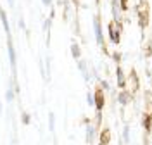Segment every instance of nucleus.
<instances>
[{
	"label": "nucleus",
	"mask_w": 152,
	"mask_h": 145,
	"mask_svg": "<svg viewBox=\"0 0 152 145\" xmlns=\"http://www.w3.org/2000/svg\"><path fill=\"white\" fill-rule=\"evenodd\" d=\"M21 123L28 126L29 123H31V114H29V112H23V114H21Z\"/></svg>",
	"instance_id": "f3484780"
},
{
	"label": "nucleus",
	"mask_w": 152,
	"mask_h": 145,
	"mask_svg": "<svg viewBox=\"0 0 152 145\" xmlns=\"http://www.w3.org/2000/svg\"><path fill=\"white\" fill-rule=\"evenodd\" d=\"M71 55H73V59H76V60H80L81 59V48H80V45L78 43H71Z\"/></svg>",
	"instance_id": "f8f14e48"
},
{
	"label": "nucleus",
	"mask_w": 152,
	"mask_h": 145,
	"mask_svg": "<svg viewBox=\"0 0 152 145\" xmlns=\"http://www.w3.org/2000/svg\"><path fill=\"white\" fill-rule=\"evenodd\" d=\"M14 98H16V92H14V78H12L7 85V90H5V100H7V104H12Z\"/></svg>",
	"instance_id": "6e6552de"
},
{
	"label": "nucleus",
	"mask_w": 152,
	"mask_h": 145,
	"mask_svg": "<svg viewBox=\"0 0 152 145\" xmlns=\"http://www.w3.org/2000/svg\"><path fill=\"white\" fill-rule=\"evenodd\" d=\"M118 145H124V144H123V142H121V140H119V142H118Z\"/></svg>",
	"instance_id": "5701e85b"
},
{
	"label": "nucleus",
	"mask_w": 152,
	"mask_h": 145,
	"mask_svg": "<svg viewBox=\"0 0 152 145\" xmlns=\"http://www.w3.org/2000/svg\"><path fill=\"white\" fill-rule=\"evenodd\" d=\"M116 102H118L119 106L126 107L130 102H132V92H128V90H121V92L118 93V97H116Z\"/></svg>",
	"instance_id": "423d86ee"
},
{
	"label": "nucleus",
	"mask_w": 152,
	"mask_h": 145,
	"mask_svg": "<svg viewBox=\"0 0 152 145\" xmlns=\"http://www.w3.org/2000/svg\"><path fill=\"white\" fill-rule=\"evenodd\" d=\"M4 112V104H2V100H0V114Z\"/></svg>",
	"instance_id": "412c9836"
},
{
	"label": "nucleus",
	"mask_w": 152,
	"mask_h": 145,
	"mask_svg": "<svg viewBox=\"0 0 152 145\" xmlns=\"http://www.w3.org/2000/svg\"><path fill=\"white\" fill-rule=\"evenodd\" d=\"M19 29H24V31H26V24H24V19H23V17H19Z\"/></svg>",
	"instance_id": "a211bd4d"
},
{
	"label": "nucleus",
	"mask_w": 152,
	"mask_h": 145,
	"mask_svg": "<svg viewBox=\"0 0 152 145\" xmlns=\"http://www.w3.org/2000/svg\"><path fill=\"white\" fill-rule=\"evenodd\" d=\"M9 5L10 7H14V0H9Z\"/></svg>",
	"instance_id": "4be33fe9"
},
{
	"label": "nucleus",
	"mask_w": 152,
	"mask_h": 145,
	"mask_svg": "<svg viewBox=\"0 0 152 145\" xmlns=\"http://www.w3.org/2000/svg\"><path fill=\"white\" fill-rule=\"evenodd\" d=\"M7 55H9L10 68H12V71L16 73V68H18V54H16V48H14L12 40H7Z\"/></svg>",
	"instance_id": "7ed1b4c3"
},
{
	"label": "nucleus",
	"mask_w": 152,
	"mask_h": 145,
	"mask_svg": "<svg viewBox=\"0 0 152 145\" xmlns=\"http://www.w3.org/2000/svg\"><path fill=\"white\" fill-rule=\"evenodd\" d=\"M121 142H123L124 145H130L132 144V126L126 125L123 126V135H121Z\"/></svg>",
	"instance_id": "9d476101"
},
{
	"label": "nucleus",
	"mask_w": 152,
	"mask_h": 145,
	"mask_svg": "<svg viewBox=\"0 0 152 145\" xmlns=\"http://www.w3.org/2000/svg\"><path fill=\"white\" fill-rule=\"evenodd\" d=\"M0 19H2V23H4V29H5V33H7V38L12 40V36H10V24H9V19H7V16H5V12L0 9Z\"/></svg>",
	"instance_id": "9b49d317"
},
{
	"label": "nucleus",
	"mask_w": 152,
	"mask_h": 145,
	"mask_svg": "<svg viewBox=\"0 0 152 145\" xmlns=\"http://www.w3.org/2000/svg\"><path fill=\"white\" fill-rule=\"evenodd\" d=\"M116 83L119 88L126 87V76H124V71L121 66H116Z\"/></svg>",
	"instance_id": "0eeeda50"
},
{
	"label": "nucleus",
	"mask_w": 152,
	"mask_h": 145,
	"mask_svg": "<svg viewBox=\"0 0 152 145\" xmlns=\"http://www.w3.org/2000/svg\"><path fill=\"white\" fill-rule=\"evenodd\" d=\"M86 104L90 107H95V95L94 92H86Z\"/></svg>",
	"instance_id": "dca6fc26"
},
{
	"label": "nucleus",
	"mask_w": 152,
	"mask_h": 145,
	"mask_svg": "<svg viewBox=\"0 0 152 145\" xmlns=\"http://www.w3.org/2000/svg\"><path fill=\"white\" fill-rule=\"evenodd\" d=\"M94 95H95V111L97 112H102V109H104V92L97 90Z\"/></svg>",
	"instance_id": "1a4fd4ad"
},
{
	"label": "nucleus",
	"mask_w": 152,
	"mask_h": 145,
	"mask_svg": "<svg viewBox=\"0 0 152 145\" xmlns=\"http://www.w3.org/2000/svg\"><path fill=\"white\" fill-rule=\"evenodd\" d=\"M142 125H143V128H145V131H151L152 130V114H145V116H143Z\"/></svg>",
	"instance_id": "4468645a"
},
{
	"label": "nucleus",
	"mask_w": 152,
	"mask_h": 145,
	"mask_svg": "<svg viewBox=\"0 0 152 145\" xmlns=\"http://www.w3.org/2000/svg\"><path fill=\"white\" fill-rule=\"evenodd\" d=\"M113 59L116 60V62H118V66H119V60H121V54H118V52H116V54L113 55Z\"/></svg>",
	"instance_id": "6ab92c4d"
},
{
	"label": "nucleus",
	"mask_w": 152,
	"mask_h": 145,
	"mask_svg": "<svg viewBox=\"0 0 152 145\" xmlns=\"http://www.w3.org/2000/svg\"><path fill=\"white\" fill-rule=\"evenodd\" d=\"M78 62V71L81 73V76L85 79L86 83H90L92 81V73H90V68H88V64H86L83 59H80V60H76Z\"/></svg>",
	"instance_id": "39448f33"
},
{
	"label": "nucleus",
	"mask_w": 152,
	"mask_h": 145,
	"mask_svg": "<svg viewBox=\"0 0 152 145\" xmlns=\"http://www.w3.org/2000/svg\"><path fill=\"white\" fill-rule=\"evenodd\" d=\"M97 140V126L92 119H85V142L88 145L95 144Z\"/></svg>",
	"instance_id": "f257e3e1"
},
{
	"label": "nucleus",
	"mask_w": 152,
	"mask_h": 145,
	"mask_svg": "<svg viewBox=\"0 0 152 145\" xmlns=\"http://www.w3.org/2000/svg\"><path fill=\"white\" fill-rule=\"evenodd\" d=\"M107 31H109V38L113 43H119V38H121V29H119V24L114 21L107 26Z\"/></svg>",
	"instance_id": "20e7f679"
},
{
	"label": "nucleus",
	"mask_w": 152,
	"mask_h": 145,
	"mask_svg": "<svg viewBox=\"0 0 152 145\" xmlns=\"http://www.w3.org/2000/svg\"><path fill=\"white\" fill-rule=\"evenodd\" d=\"M48 131H50V133L56 131V114H54L52 111L48 112Z\"/></svg>",
	"instance_id": "ddd939ff"
},
{
	"label": "nucleus",
	"mask_w": 152,
	"mask_h": 145,
	"mask_svg": "<svg viewBox=\"0 0 152 145\" xmlns=\"http://www.w3.org/2000/svg\"><path fill=\"white\" fill-rule=\"evenodd\" d=\"M99 87H100V92H111V85H109V81L104 79V78L99 79Z\"/></svg>",
	"instance_id": "2eb2a0df"
},
{
	"label": "nucleus",
	"mask_w": 152,
	"mask_h": 145,
	"mask_svg": "<svg viewBox=\"0 0 152 145\" xmlns=\"http://www.w3.org/2000/svg\"><path fill=\"white\" fill-rule=\"evenodd\" d=\"M52 2H54V0H42V4H43L45 7H50V5H52Z\"/></svg>",
	"instance_id": "aec40b11"
},
{
	"label": "nucleus",
	"mask_w": 152,
	"mask_h": 145,
	"mask_svg": "<svg viewBox=\"0 0 152 145\" xmlns=\"http://www.w3.org/2000/svg\"><path fill=\"white\" fill-rule=\"evenodd\" d=\"M94 35H95V42L99 47H104V33H102V23L99 16H94Z\"/></svg>",
	"instance_id": "f03ea898"
}]
</instances>
